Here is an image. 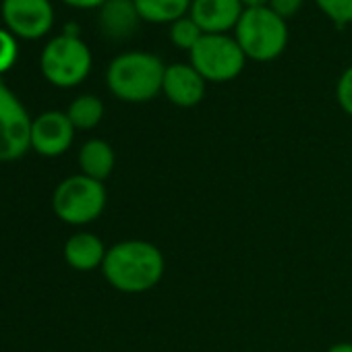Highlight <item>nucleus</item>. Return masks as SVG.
I'll return each instance as SVG.
<instances>
[{
	"label": "nucleus",
	"mask_w": 352,
	"mask_h": 352,
	"mask_svg": "<svg viewBox=\"0 0 352 352\" xmlns=\"http://www.w3.org/2000/svg\"><path fill=\"white\" fill-rule=\"evenodd\" d=\"M108 193L104 183L85 174L65 179L52 195V210L56 218L71 226H85L96 222L106 210Z\"/></svg>",
	"instance_id": "4"
},
{
	"label": "nucleus",
	"mask_w": 352,
	"mask_h": 352,
	"mask_svg": "<svg viewBox=\"0 0 352 352\" xmlns=\"http://www.w3.org/2000/svg\"><path fill=\"white\" fill-rule=\"evenodd\" d=\"M325 352H352V342H338V344H331Z\"/></svg>",
	"instance_id": "23"
},
{
	"label": "nucleus",
	"mask_w": 352,
	"mask_h": 352,
	"mask_svg": "<svg viewBox=\"0 0 352 352\" xmlns=\"http://www.w3.org/2000/svg\"><path fill=\"white\" fill-rule=\"evenodd\" d=\"M166 65L149 52H124L118 54L108 71L106 83L114 98L129 104H143L162 94Z\"/></svg>",
	"instance_id": "2"
},
{
	"label": "nucleus",
	"mask_w": 352,
	"mask_h": 352,
	"mask_svg": "<svg viewBox=\"0 0 352 352\" xmlns=\"http://www.w3.org/2000/svg\"><path fill=\"white\" fill-rule=\"evenodd\" d=\"M106 245L94 232H77L65 243V261L77 272H94L106 259Z\"/></svg>",
	"instance_id": "13"
},
{
	"label": "nucleus",
	"mask_w": 352,
	"mask_h": 352,
	"mask_svg": "<svg viewBox=\"0 0 352 352\" xmlns=\"http://www.w3.org/2000/svg\"><path fill=\"white\" fill-rule=\"evenodd\" d=\"M193 0H135L141 21L149 23H174L187 17Z\"/></svg>",
	"instance_id": "15"
},
{
	"label": "nucleus",
	"mask_w": 352,
	"mask_h": 352,
	"mask_svg": "<svg viewBox=\"0 0 352 352\" xmlns=\"http://www.w3.org/2000/svg\"><path fill=\"white\" fill-rule=\"evenodd\" d=\"M245 9H261V7H270V0H241Z\"/></svg>",
	"instance_id": "24"
},
{
	"label": "nucleus",
	"mask_w": 352,
	"mask_h": 352,
	"mask_svg": "<svg viewBox=\"0 0 352 352\" xmlns=\"http://www.w3.org/2000/svg\"><path fill=\"white\" fill-rule=\"evenodd\" d=\"M204 32L199 30V25L191 19V17H183L179 21L170 23V40L176 48L191 52L195 48V44L201 40Z\"/></svg>",
	"instance_id": "17"
},
{
	"label": "nucleus",
	"mask_w": 352,
	"mask_h": 352,
	"mask_svg": "<svg viewBox=\"0 0 352 352\" xmlns=\"http://www.w3.org/2000/svg\"><path fill=\"white\" fill-rule=\"evenodd\" d=\"M63 34H65V36H79V25H75V23H67Z\"/></svg>",
	"instance_id": "25"
},
{
	"label": "nucleus",
	"mask_w": 352,
	"mask_h": 352,
	"mask_svg": "<svg viewBox=\"0 0 352 352\" xmlns=\"http://www.w3.org/2000/svg\"><path fill=\"white\" fill-rule=\"evenodd\" d=\"M75 131L67 112H44L32 120V149L44 157H58L73 145Z\"/></svg>",
	"instance_id": "9"
},
{
	"label": "nucleus",
	"mask_w": 352,
	"mask_h": 352,
	"mask_svg": "<svg viewBox=\"0 0 352 352\" xmlns=\"http://www.w3.org/2000/svg\"><path fill=\"white\" fill-rule=\"evenodd\" d=\"M135 0H106L100 7V30L110 40H126L139 30Z\"/></svg>",
	"instance_id": "12"
},
{
	"label": "nucleus",
	"mask_w": 352,
	"mask_h": 352,
	"mask_svg": "<svg viewBox=\"0 0 352 352\" xmlns=\"http://www.w3.org/2000/svg\"><path fill=\"white\" fill-rule=\"evenodd\" d=\"M189 56L191 67L210 83H228L236 79L247 63L239 42L228 34H204Z\"/></svg>",
	"instance_id": "5"
},
{
	"label": "nucleus",
	"mask_w": 352,
	"mask_h": 352,
	"mask_svg": "<svg viewBox=\"0 0 352 352\" xmlns=\"http://www.w3.org/2000/svg\"><path fill=\"white\" fill-rule=\"evenodd\" d=\"M102 274L114 290L124 294H143L162 282L166 274V259L157 245L143 239H129L108 249Z\"/></svg>",
	"instance_id": "1"
},
{
	"label": "nucleus",
	"mask_w": 352,
	"mask_h": 352,
	"mask_svg": "<svg viewBox=\"0 0 352 352\" xmlns=\"http://www.w3.org/2000/svg\"><path fill=\"white\" fill-rule=\"evenodd\" d=\"M63 3L77 7V9H100L106 0H63Z\"/></svg>",
	"instance_id": "22"
},
{
	"label": "nucleus",
	"mask_w": 352,
	"mask_h": 352,
	"mask_svg": "<svg viewBox=\"0 0 352 352\" xmlns=\"http://www.w3.org/2000/svg\"><path fill=\"white\" fill-rule=\"evenodd\" d=\"M3 19L11 34L38 40L52 30L54 11L50 0H3Z\"/></svg>",
	"instance_id": "8"
},
{
	"label": "nucleus",
	"mask_w": 352,
	"mask_h": 352,
	"mask_svg": "<svg viewBox=\"0 0 352 352\" xmlns=\"http://www.w3.org/2000/svg\"><path fill=\"white\" fill-rule=\"evenodd\" d=\"M336 98H338L340 108L348 116H352V65L340 75L338 85H336Z\"/></svg>",
	"instance_id": "20"
},
{
	"label": "nucleus",
	"mask_w": 352,
	"mask_h": 352,
	"mask_svg": "<svg viewBox=\"0 0 352 352\" xmlns=\"http://www.w3.org/2000/svg\"><path fill=\"white\" fill-rule=\"evenodd\" d=\"M40 67L44 77L56 87H75L91 71V52L79 36H58L42 52Z\"/></svg>",
	"instance_id": "6"
},
{
	"label": "nucleus",
	"mask_w": 352,
	"mask_h": 352,
	"mask_svg": "<svg viewBox=\"0 0 352 352\" xmlns=\"http://www.w3.org/2000/svg\"><path fill=\"white\" fill-rule=\"evenodd\" d=\"M32 147V118L17 96L0 81V162L19 160Z\"/></svg>",
	"instance_id": "7"
},
{
	"label": "nucleus",
	"mask_w": 352,
	"mask_h": 352,
	"mask_svg": "<svg viewBox=\"0 0 352 352\" xmlns=\"http://www.w3.org/2000/svg\"><path fill=\"white\" fill-rule=\"evenodd\" d=\"M67 116L77 131H91L104 118V104L98 96H79L71 102Z\"/></svg>",
	"instance_id": "16"
},
{
	"label": "nucleus",
	"mask_w": 352,
	"mask_h": 352,
	"mask_svg": "<svg viewBox=\"0 0 352 352\" xmlns=\"http://www.w3.org/2000/svg\"><path fill=\"white\" fill-rule=\"evenodd\" d=\"M17 42L9 30H0V75L7 73L17 60Z\"/></svg>",
	"instance_id": "19"
},
{
	"label": "nucleus",
	"mask_w": 352,
	"mask_h": 352,
	"mask_svg": "<svg viewBox=\"0 0 352 352\" xmlns=\"http://www.w3.org/2000/svg\"><path fill=\"white\" fill-rule=\"evenodd\" d=\"M189 13L204 34H228L241 21L245 7L241 0H193Z\"/></svg>",
	"instance_id": "11"
},
{
	"label": "nucleus",
	"mask_w": 352,
	"mask_h": 352,
	"mask_svg": "<svg viewBox=\"0 0 352 352\" xmlns=\"http://www.w3.org/2000/svg\"><path fill=\"white\" fill-rule=\"evenodd\" d=\"M206 79L191 65H168L164 73L162 94L179 108H195L206 98Z\"/></svg>",
	"instance_id": "10"
},
{
	"label": "nucleus",
	"mask_w": 352,
	"mask_h": 352,
	"mask_svg": "<svg viewBox=\"0 0 352 352\" xmlns=\"http://www.w3.org/2000/svg\"><path fill=\"white\" fill-rule=\"evenodd\" d=\"M234 40L247 58L255 63L276 60L288 44L286 19L276 15L270 7L245 9L234 28Z\"/></svg>",
	"instance_id": "3"
},
{
	"label": "nucleus",
	"mask_w": 352,
	"mask_h": 352,
	"mask_svg": "<svg viewBox=\"0 0 352 352\" xmlns=\"http://www.w3.org/2000/svg\"><path fill=\"white\" fill-rule=\"evenodd\" d=\"M305 0H270V9L280 15L282 19H288L292 15H296L300 11Z\"/></svg>",
	"instance_id": "21"
},
{
	"label": "nucleus",
	"mask_w": 352,
	"mask_h": 352,
	"mask_svg": "<svg viewBox=\"0 0 352 352\" xmlns=\"http://www.w3.org/2000/svg\"><path fill=\"white\" fill-rule=\"evenodd\" d=\"M323 15L338 28L352 23V0H315Z\"/></svg>",
	"instance_id": "18"
},
{
	"label": "nucleus",
	"mask_w": 352,
	"mask_h": 352,
	"mask_svg": "<svg viewBox=\"0 0 352 352\" xmlns=\"http://www.w3.org/2000/svg\"><path fill=\"white\" fill-rule=\"evenodd\" d=\"M116 166V153L112 145L104 139H89L79 149V168L81 174L94 181L104 183Z\"/></svg>",
	"instance_id": "14"
}]
</instances>
